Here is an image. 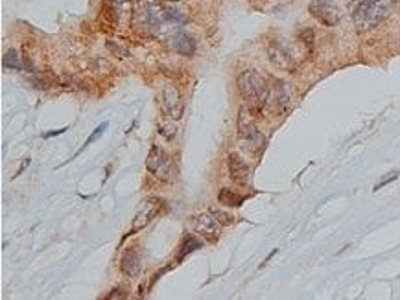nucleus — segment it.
<instances>
[{
	"mask_svg": "<svg viewBox=\"0 0 400 300\" xmlns=\"http://www.w3.org/2000/svg\"><path fill=\"white\" fill-rule=\"evenodd\" d=\"M164 21H168L166 7L162 6L161 2H155V0L142 2L133 13V28L144 35L157 33Z\"/></svg>",
	"mask_w": 400,
	"mask_h": 300,
	"instance_id": "obj_1",
	"label": "nucleus"
},
{
	"mask_svg": "<svg viewBox=\"0 0 400 300\" xmlns=\"http://www.w3.org/2000/svg\"><path fill=\"white\" fill-rule=\"evenodd\" d=\"M238 92L249 105L262 109L269 100V87L264 76H260L256 70H247L238 76Z\"/></svg>",
	"mask_w": 400,
	"mask_h": 300,
	"instance_id": "obj_2",
	"label": "nucleus"
},
{
	"mask_svg": "<svg viewBox=\"0 0 400 300\" xmlns=\"http://www.w3.org/2000/svg\"><path fill=\"white\" fill-rule=\"evenodd\" d=\"M387 11V2L386 0H367V2H358L352 7V22L354 26L362 32L365 30H372L374 26H378L380 22L386 19Z\"/></svg>",
	"mask_w": 400,
	"mask_h": 300,
	"instance_id": "obj_3",
	"label": "nucleus"
},
{
	"mask_svg": "<svg viewBox=\"0 0 400 300\" xmlns=\"http://www.w3.org/2000/svg\"><path fill=\"white\" fill-rule=\"evenodd\" d=\"M238 138L244 144V147H247L253 153H256V151H260L264 147V136H262L260 129L256 127V124L249 118V111L247 109H240Z\"/></svg>",
	"mask_w": 400,
	"mask_h": 300,
	"instance_id": "obj_4",
	"label": "nucleus"
},
{
	"mask_svg": "<svg viewBox=\"0 0 400 300\" xmlns=\"http://www.w3.org/2000/svg\"><path fill=\"white\" fill-rule=\"evenodd\" d=\"M308 11L325 26H336L341 21V7L334 0H312Z\"/></svg>",
	"mask_w": 400,
	"mask_h": 300,
	"instance_id": "obj_5",
	"label": "nucleus"
},
{
	"mask_svg": "<svg viewBox=\"0 0 400 300\" xmlns=\"http://www.w3.org/2000/svg\"><path fill=\"white\" fill-rule=\"evenodd\" d=\"M159 100H161V107L164 114L168 116L170 120H179L184 112V103H182L181 96L177 92L176 87L172 85H164L161 89V94H159Z\"/></svg>",
	"mask_w": 400,
	"mask_h": 300,
	"instance_id": "obj_6",
	"label": "nucleus"
},
{
	"mask_svg": "<svg viewBox=\"0 0 400 300\" xmlns=\"http://www.w3.org/2000/svg\"><path fill=\"white\" fill-rule=\"evenodd\" d=\"M267 54H269V61L281 70H291L295 68V63H297V57H295V50L286 44L284 41H277L273 42L269 48H267Z\"/></svg>",
	"mask_w": 400,
	"mask_h": 300,
	"instance_id": "obj_7",
	"label": "nucleus"
},
{
	"mask_svg": "<svg viewBox=\"0 0 400 300\" xmlns=\"http://www.w3.org/2000/svg\"><path fill=\"white\" fill-rule=\"evenodd\" d=\"M146 167L153 175H157L159 179H162V181H170V179H172V177H170L172 167H170L168 155L164 153V149H162L161 146H157V144L151 147V151H149V155H147Z\"/></svg>",
	"mask_w": 400,
	"mask_h": 300,
	"instance_id": "obj_8",
	"label": "nucleus"
},
{
	"mask_svg": "<svg viewBox=\"0 0 400 300\" xmlns=\"http://www.w3.org/2000/svg\"><path fill=\"white\" fill-rule=\"evenodd\" d=\"M161 206H162L161 199H157V197H149L147 201H144V204H142L141 210H139L137 216H135L133 225H131V229H129V234H127V236H131V234H135V232L142 231L144 227H147V225L151 223L155 217H157V214H159Z\"/></svg>",
	"mask_w": 400,
	"mask_h": 300,
	"instance_id": "obj_9",
	"label": "nucleus"
},
{
	"mask_svg": "<svg viewBox=\"0 0 400 300\" xmlns=\"http://www.w3.org/2000/svg\"><path fill=\"white\" fill-rule=\"evenodd\" d=\"M194 229L201 237H205L207 241H216L219 237V231H221V223H219L212 214H197L192 219Z\"/></svg>",
	"mask_w": 400,
	"mask_h": 300,
	"instance_id": "obj_10",
	"label": "nucleus"
},
{
	"mask_svg": "<svg viewBox=\"0 0 400 300\" xmlns=\"http://www.w3.org/2000/svg\"><path fill=\"white\" fill-rule=\"evenodd\" d=\"M229 171H231L232 181H236L238 184H247L249 182L251 167L247 166V162L244 159H240L236 153L229 155Z\"/></svg>",
	"mask_w": 400,
	"mask_h": 300,
	"instance_id": "obj_11",
	"label": "nucleus"
},
{
	"mask_svg": "<svg viewBox=\"0 0 400 300\" xmlns=\"http://www.w3.org/2000/svg\"><path fill=\"white\" fill-rule=\"evenodd\" d=\"M170 44H172V48L176 50L177 54H182V56H192L196 52V41L188 33H184V32L174 33V37L170 39Z\"/></svg>",
	"mask_w": 400,
	"mask_h": 300,
	"instance_id": "obj_12",
	"label": "nucleus"
},
{
	"mask_svg": "<svg viewBox=\"0 0 400 300\" xmlns=\"http://www.w3.org/2000/svg\"><path fill=\"white\" fill-rule=\"evenodd\" d=\"M290 101H291V89L288 87V83H284V81H277V87H275L273 109L277 112L286 111V109L290 107Z\"/></svg>",
	"mask_w": 400,
	"mask_h": 300,
	"instance_id": "obj_13",
	"label": "nucleus"
},
{
	"mask_svg": "<svg viewBox=\"0 0 400 300\" xmlns=\"http://www.w3.org/2000/svg\"><path fill=\"white\" fill-rule=\"evenodd\" d=\"M122 272L129 276V278H135L139 272H141V258L135 249H127L122 256Z\"/></svg>",
	"mask_w": 400,
	"mask_h": 300,
	"instance_id": "obj_14",
	"label": "nucleus"
},
{
	"mask_svg": "<svg viewBox=\"0 0 400 300\" xmlns=\"http://www.w3.org/2000/svg\"><path fill=\"white\" fill-rule=\"evenodd\" d=\"M218 201L221 202V204H225V206H240V204H242V201H244V197L236 196L234 192L223 188L221 192H219Z\"/></svg>",
	"mask_w": 400,
	"mask_h": 300,
	"instance_id": "obj_15",
	"label": "nucleus"
},
{
	"mask_svg": "<svg viewBox=\"0 0 400 300\" xmlns=\"http://www.w3.org/2000/svg\"><path fill=\"white\" fill-rule=\"evenodd\" d=\"M4 67L11 70H21V61H19L17 50H7L4 54Z\"/></svg>",
	"mask_w": 400,
	"mask_h": 300,
	"instance_id": "obj_16",
	"label": "nucleus"
},
{
	"mask_svg": "<svg viewBox=\"0 0 400 300\" xmlns=\"http://www.w3.org/2000/svg\"><path fill=\"white\" fill-rule=\"evenodd\" d=\"M201 247V241L199 239H196V237L188 236L186 239H184V243H182L181 247V252H179V260L184 256V254H190L192 251H196V249H199Z\"/></svg>",
	"mask_w": 400,
	"mask_h": 300,
	"instance_id": "obj_17",
	"label": "nucleus"
},
{
	"mask_svg": "<svg viewBox=\"0 0 400 300\" xmlns=\"http://www.w3.org/2000/svg\"><path fill=\"white\" fill-rule=\"evenodd\" d=\"M211 214L216 217L221 225H231L232 221H234V217H232L231 214H227V212H223L221 208H216V206H212L211 208Z\"/></svg>",
	"mask_w": 400,
	"mask_h": 300,
	"instance_id": "obj_18",
	"label": "nucleus"
},
{
	"mask_svg": "<svg viewBox=\"0 0 400 300\" xmlns=\"http://www.w3.org/2000/svg\"><path fill=\"white\" fill-rule=\"evenodd\" d=\"M107 50L109 52H112L116 57H120V59H126V57H129V52H127L126 48H122V46H118L116 42L112 41H107Z\"/></svg>",
	"mask_w": 400,
	"mask_h": 300,
	"instance_id": "obj_19",
	"label": "nucleus"
},
{
	"mask_svg": "<svg viewBox=\"0 0 400 300\" xmlns=\"http://www.w3.org/2000/svg\"><path fill=\"white\" fill-rule=\"evenodd\" d=\"M159 133L166 140H174V136H176V126H172V124H161V126H159Z\"/></svg>",
	"mask_w": 400,
	"mask_h": 300,
	"instance_id": "obj_20",
	"label": "nucleus"
},
{
	"mask_svg": "<svg viewBox=\"0 0 400 300\" xmlns=\"http://www.w3.org/2000/svg\"><path fill=\"white\" fill-rule=\"evenodd\" d=\"M106 127H107V124H102V126H100L98 129H96V131H94V133H92L91 136H89V140L85 142V146H89V144H91V142H92V140H94V138H96V136H100V134H102V131H104Z\"/></svg>",
	"mask_w": 400,
	"mask_h": 300,
	"instance_id": "obj_21",
	"label": "nucleus"
},
{
	"mask_svg": "<svg viewBox=\"0 0 400 300\" xmlns=\"http://www.w3.org/2000/svg\"><path fill=\"white\" fill-rule=\"evenodd\" d=\"M397 177H399V173H389V177H387L386 181L380 182V184H378V186H376V188H374V190H380V188H382V186H386L387 182H391V181H393V179H397Z\"/></svg>",
	"mask_w": 400,
	"mask_h": 300,
	"instance_id": "obj_22",
	"label": "nucleus"
},
{
	"mask_svg": "<svg viewBox=\"0 0 400 300\" xmlns=\"http://www.w3.org/2000/svg\"><path fill=\"white\" fill-rule=\"evenodd\" d=\"M118 297H126V293H122L120 289H114V291H111V295L107 299H118Z\"/></svg>",
	"mask_w": 400,
	"mask_h": 300,
	"instance_id": "obj_23",
	"label": "nucleus"
},
{
	"mask_svg": "<svg viewBox=\"0 0 400 300\" xmlns=\"http://www.w3.org/2000/svg\"><path fill=\"white\" fill-rule=\"evenodd\" d=\"M352 4H358V2H367V0H351Z\"/></svg>",
	"mask_w": 400,
	"mask_h": 300,
	"instance_id": "obj_24",
	"label": "nucleus"
},
{
	"mask_svg": "<svg viewBox=\"0 0 400 300\" xmlns=\"http://www.w3.org/2000/svg\"><path fill=\"white\" fill-rule=\"evenodd\" d=\"M172 2H179V0H172Z\"/></svg>",
	"mask_w": 400,
	"mask_h": 300,
	"instance_id": "obj_25",
	"label": "nucleus"
}]
</instances>
